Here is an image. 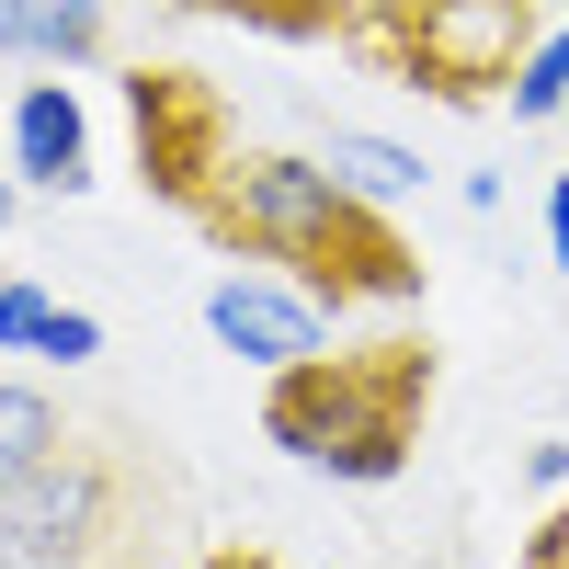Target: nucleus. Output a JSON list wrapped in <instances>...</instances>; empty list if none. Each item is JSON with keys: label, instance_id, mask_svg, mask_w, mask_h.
<instances>
[{"label": "nucleus", "instance_id": "obj_2", "mask_svg": "<svg viewBox=\"0 0 569 569\" xmlns=\"http://www.w3.org/2000/svg\"><path fill=\"white\" fill-rule=\"evenodd\" d=\"M421 410H433V342L421 330H388V342H330L308 365H284L262 376V433L319 467V479H342V490H388L410 445H421Z\"/></svg>", "mask_w": 569, "mask_h": 569}, {"label": "nucleus", "instance_id": "obj_16", "mask_svg": "<svg viewBox=\"0 0 569 569\" xmlns=\"http://www.w3.org/2000/svg\"><path fill=\"white\" fill-rule=\"evenodd\" d=\"M206 569H273V558H262V547H217Z\"/></svg>", "mask_w": 569, "mask_h": 569}, {"label": "nucleus", "instance_id": "obj_11", "mask_svg": "<svg viewBox=\"0 0 569 569\" xmlns=\"http://www.w3.org/2000/svg\"><path fill=\"white\" fill-rule=\"evenodd\" d=\"M501 103H512V126H558V114H569V23H547V34H536V58L512 69Z\"/></svg>", "mask_w": 569, "mask_h": 569}, {"label": "nucleus", "instance_id": "obj_5", "mask_svg": "<svg viewBox=\"0 0 569 569\" xmlns=\"http://www.w3.org/2000/svg\"><path fill=\"white\" fill-rule=\"evenodd\" d=\"M330 319H342V308H330L319 284H297V273H273V262H240V273L206 284V330H217L251 376H284V365L330 353Z\"/></svg>", "mask_w": 569, "mask_h": 569}, {"label": "nucleus", "instance_id": "obj_10", "mask_svg": "<svg viewBox=\"0 0 569 569\" xmlns=\"http://www.w3.org/2000/svg\"><path fill=\"white\" fill-rule=\"evenodd\" d=\"M69 445V421H58V399L46 388H23V376H0V490L12 479H34L46 456Z\"/></svg>", "mask_w": 569, "mask_h": 569}, {"label": "nucleus", "instance_id": "obj_14", "mask_svg": "<svg viewBox=\"0 0 569 569\" xmlns=\"http://www.w3.org/2000/svg\"><path fill=\"white\" fill-rule=\"evenodd\" d=\"M512 569H569V501H558V512H547V525L525 536V558H512Z\"/></svg>", "mask_w": 569, "mask_h": 569}, {"label": "nucleus", "instance_id": "obj_8", "mask_svg": "<svg viewBox=\"0 0 569 569\" xmlns=\"http://www.w3.org/2000/svg\"><path fill=\"white\" fill-rule=\"evenodd\" d=\"M103 46H114L103 0H0V58L23 69H91Z\"/></svg>", "mask_w": 569, "mask_h": 569}, {"label": "nucleus", "instance_id": "obj_15", "mask_svg": "<svg viewBox=\"0 0 569 569\" xmlns=\"http://www.w3.org/2000/svg\"><path fill=\"white\" fill-rule=\"evenodd\" d=\"M547 262H558V273H569V171H558V182H547Z\"/></svg>", "mask_w": 569, "mask_h": 569}, {"label": "nucleus", "instance_id": "obj_17", "mask_svg": "<svg viewBox=\"0 0 569 569\" xmlns=\"http://www.w3.org/2000/svg\"><path fill=\"white\" fill-rule=\"evenodd\" d=\"M0 228H12V171H0Z\"/></svg>", "mask_w": 569, "mask_h": 569}, {"label": "nucleus", "instance_id": "obj_13", "mask_svg": "<svg viewBox=\"0 0 569 569\" xmlns=\"http://www.w3.org/2000/svg\"><path fill=\"white\" fill-rule=\"evenodd\" d=\"M91 353H103V319H91V308H58V319H46V365H91Z\"/></svg>", "mask_w": 569, "mask_h": 569}, {"label": "nucleus", "instance_id": "obj_4", "mask_svg": "<svg viewBox=\"0 0 569 569\" xmlns=\"http://www.w3.org/2000/svg\"><path fill=\"white\" fill-rule=\"evenodd\" d=\"M536 34H547V0H376V23H365V46L410 91H433V103L512 91V69L536 58Z\"/></svg>", "mask_w": 569, "mask_h": 569}, {"label": "nucleus", "instance_id": "obj_9", "mask_svg": "<svg viewBox=\"0 0 569 569\" xmlns=\"http://www.w3.org/2000/svg\"><path fill=\"white\" fill-rule=\"evenodd\" d=\"M319 160L342 171V194L388 206V217L421 194V182H433V171H421V149H399V137H365V126H330V137H319Z\"/></svg>", "mask_w": 569, "mask_h": 569}, {"label": "nucleus", "instance_id": "obj_3", "mask_svg": "<svg viewBox=\"0 0 569 569\" xmlns=\"http://www.w3.org/2000/svg\"><path fill=\"white\" fill-rule=\"evenodd\" d=\"M137 536V467L114 433H69L34 479L0 490V569H114Z\"/></svg>", "mask_w": 569, "mask_h": 569}, {"label": "nucleus", "instance_id": "obj_12", "mask_svg": "<svg viewBox=\"0 0 569 569\" xmlns=\"http://www.w3.org/2000/svg\"><path fill=\"white\" fill-rule=\"evenodd\" d=\"M46 319H58V297L23 273H0V353H46Z\"/></svg>", "mask_w": 569, "mask_h": 569}, {"label": "nucleus", "instance_id": "obj_6", "mask_svg": "<svg viewBox=\"0 0 569 569\" xmlns=\"http://www.w3.org/2000/svg\"><path fill=\"white\" fill-rule=\"evenodd\" d=\"M126 103H137V160H149V182H160L171 206H194V182L228 160L217 91H206V80H182V69H137V80H126Z\"/></svg>", "mask_w": 569, "mask_h": 569}, {"label": "nucleus", "instance_id": "obj_7", "mask_svg": "<svg viewBox=\"0 0 569 569\" xmlns=\"http://www.w3.org/2000/svg\"><path fill=\"white\" fill-rule=\"evenodd\" d=\"M12 171L34 182V194H80L91 182V114H80V91L58 69L12 91Z\"/></svg>", "mask_w": 569, "mask_h": 569}, {"label": "nucleus", "instance_id": "obj_1", "mask_svg": "<svg viewBox=\"0 0 569 569\" xmlns=\"http://www.w3.org/2000/svg\"><path fill=\"white\" fill-rule=\"evenodd\" d=\"M182 217H194L217 251L319 284L330 308H410L421 297V251L388 228V206L342 194V171H330L319 149H228L194 182Z\"/></svg>", "mask_w": 569, "mask_h": 569}]
</instances>
